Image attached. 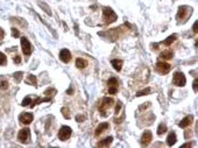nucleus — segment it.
I'll list each match as a JSON object with an SVG mask.
<instances>
[{"label":"nucleus","instance_id":"obj_1","mask_svg":"<svg viewBox=\"0 0 198 148\" xmlns=\"http://www.w3.org/2000/svg\"><path fill=\"white\" fill-rule=\"evenodd\" d=\"M103 18H104V22L106 25H110L117 20V14L111 7H104L103 8Z\"/></svg>","mask_w":198,"mask_h":148},{"label":"nucleus","instance_id":"obj_2","mask_svg":"<svg viewBox=\"0 0 198 148\" xmlns=\"http://www.w3.org/2000/svg\"><path fill=\"white\" fill-rule=\"evenodd\" d=\"M113 103H114V100H113L112 98H107V97H104L103 98L101 103L98 106V108H99V111H100V113H101L103 117H106V111L112 106Z\"/></svg>","mask_w":198,"mask_h":148},{"label":"nucleus","instance_id":"obj_3","mask_svg":"<svg viewBox=\"0 0 198 148\" xmlns=\"http://www.w3.org/2000/svg\"><path fill=\"white\" fill-rule=\"evenodd\" d=\"M173 83L176 86H184L185 83H186V78H185L184 74L183 72H180V71L175 72L174 74V77H173Z\"/></svg>","mask_w":198,"mask_h":148},{"label":"nucleus","instance_id":"obj_4","mask_svg":"<svg viewBox=\"0 0 198 148\" xmlns=\"http://www.w3.org/2000/svg\"><path fill=\"white\" fill-rule=\"evenodd\" d=\"M21 49L23 55L26 56H29L32 54V44L27 38H21Z\"/></svg>","mask_w":198,"mask_h":148},{"label":"nucleus","instance_id":"obj_5","mask_svg":"<svg viewBox=\"0 0 198 148\" xmlns=\"http://www.w3.org/2000/svg\"><path fill=\"white\" fill-rule=\"evenodd\" d=\"M192 13V8H190V7H188V6H181L180 8H178V13H177V19L178 20H184V19H186L190 14Z\"/></svg>","mask_w":198,"mask_h":148},{"label":"nucleus","instance_id":"obj_6","mask_svg":"<svg viewBox=\"0 0 198 148\" xmlns=\"http://www.w3.org/2000/svg\"><path fill=\"white\" fill-rule=\"evenodd\" d=\"M155 69H156V71H157L159 74L165 75V74H168L169 71H170L171 67H170V64H168V63H165V62H157Z\"/></svg>","mask_w":198,"mask_h":148},{"label":"nucleus","instance_id":"obj_7","mask_svg":"<svg viewBox=\"0 0 198 148\" xmlns=\"http://www.w3.org/2000/svg\"><path fill=\"white\" fill-rule=\"evenodd\" d=\"M107 85H108V93L110 95H116L118 92V80L117 78L112 77L108 79L107 82Z\"/></svg>","mask_w":198,"mask_h":148},{"label":"nucleus","instance_id":"obj_8","mask_svg":"<svg viewBox=\"0 0 198 148\" xmlns=\"http://www.w3.org/2000/svg\"><path fill=\"white\" fill-rule=\"evenodd\" d=\"M71 128L68 127V126H63L61 127V130L59 131V138L62 140V141H67L70 136H71Z\"/></svg>","mask_w":198,"mask_h":148},{"label":"nucleus","instance_id":"obj_9","mask_svg":"<svg viewBox=\"0 0 198 148\" xmlns=\"http://www.w3.org/2000/svg\"><path fill=\"white\" fill-rule=\"evenodd\" d=\"M29 138H31V131H29V128H22L19 132V134H18V140L20 142H28Z\"/></svg>","mask_w":198,"mask_h":148},{"label":"nucleus","instance_id":"obj_10","mask_svg":"<svg viewBox=\"0 0 198 148\" xmlns=\"http://www.w3.org/2000/svg\"><path fill=\"white\" fill-rule=\"evenodd\" d=\"M60 60L64 63H69L71 60V53L68 49H62L60 51Z\"/></svg>","mask_w":198,"mask_h":148},{"label":"nucleus","instance_id":"obj_11","mask_svg":"<svg viewBox=\"0 0 198 148\" xmlns=\"http://www.w3.org/2000/svg\"><path fill=\"white\" fill-rule=\"evenodd\" d=\"M33 114L32 113H22V114H20L19 115V120L22 123V124H26V125H28V124H31L32 121H33Z\"/></svg>","mask_w":198,"mask_h":148},{"label":"nucleus","instance_id":"obj_12","mask_svg":"<svg viewBox=\"0 0 198 148\" xmlns=\"http://www.w3.org/2000/svg\"><path fill=\"white\" fill-rule=\"evenodd\" d=\"M152 139H153L152 132H150V131H146V132L142 134V136H141V145H142V146L149 145L150 141H152Z\"/></svg>","mask_w":198,"mask_h":148},{"label":"nucleus","instance_id":"obj_13","mask_svg":"<svg viewBox=\"0 0 198 148\" xmlns=\"http://www.w3.org/2000/svg\"><path fill=\"white\" fill-rule=\"evenodd\" d=\"M192 120H193V117H192V115H188V117H185L184 119L178 124V126H180L181 128H185V127H188V126L191 125Z\"/></svg>","mask_w":198,"mask_h":148},{"label":"nucleus","instance_id":"obj_14","mask_svg":"<svg viewBox=\"0 0 198 148\" xmlns=\"http://www.w3.org/2000/svg\"><path fill=\"white\" fill-rule=\"evenodd\" d=\"M108 127H110V125H108V123H101L97 128H96V132H95V135L96 136H98V135H100L105 130H108Z\"/></svg>","mask_w":198,"mask_h":148},{"label":"nucleus","instance_id":"obj_15","mask_svg":"<svg viewBox=\"0 0 198 148\" xmlns=\"http://www.w3.org/2000/svg\"><path fill=\"white\" fill-rule=\"evenodd\" d=\"M177 141V138H176V133L175 132H170L167 138V145L168 146H174Z\"/></svg>","mask_w":198,"mask_h":148},{"label":"nucleus","instance_id":"obj_16","mask_svg":"<svg viewBox=\"0 0 198 148\" xmlns=\"http://www.w3.org/2000/svg\"><path fill=\"white\" fill-rule=\"evenodd\" d=\"M160 57L163 58V60H171L174 57V53L171 50H164L160 54Z\"/></svg>","mask_w":198,"mask_h":148},{"label":"nucleus","instance_id":"obj_17","mask_svg":"<svg viewBox=\"0 0 198 148\" xmlns=\"http://www.w3.org/2000/svg\"><path fill=\"white\" fill-rule=\"evenodd\" d=\"M112 140H113L112 136H107V138H105L104 140L99 141V142L97 143V146H98V147H107V146H110V145L112 143Z\"/></svg>","mask_w":198,"mask_h":148},{"label":"nucleus","instance_id":"obj_18","mask_svg":"<svg viewBox=\"0 0 198 148\" xmlns=\"http://www.w3.org/2000/svg\"><path fill=\"white\" fill-rule=\"evenodd\" d=\"M111 64L113 68H114V70H117V71H120L122 68V61L121 60H112Z\"/></svg>","mask_w":198,"mask_h":148},{"label":"nucleus","instance_id":"obj_19","mask_svg":"<svg viewBox=\"0 0 198 148\" xmlns=\"http://www.w3.org/2000/svg\"><path fill=\"white\" fill-rule=\"evenodd\" d=\"M88 65V62L85 60H83V58H77L76 60V67L79 68V69H84Z\"/></svg>","mask_w":198,"mask_h":148},{"label":"nucleus","instance_id":"obj_20","mask_svg":"<svg viewBox=\"0 0 198 148\" xmlns=\"http://www.w3.org/2000/svg\"><path fill=\"white\" fill-rule=\"evenodd\" d=\"M176 38H177V35L176 34H173V35H170V36H169L168 39H165L164 41H163V44L164 46H167V47H169V46H170L175 40H176Z\"/></svg>","mask_w":198,"mask_h":148},{"label":"nucleus","instance_id":"obj_21","mask_svg":"<svg viewBox=\"0 0 198 148\" xmlns=\"http://www.w3.org/2000/svg\"><path fill=\"white\" fill-rule=\"evenodd\" d=\"M43 102H50V98H36L35 100H33L32 103H31V107H34L35 105H37L39 103H43Z\"/></svg>","mask_w":198,"mask_h":148},{"label":"nucleus","instance_id":"obj_22","mask_svg":"<svg viewBox=\"0 0 198 148\" xmlns=\"http://www.w3.org/2000/svg\"><path fill=\"white\" fill-rule=\"evenodd\" d=\"M26 83L36 86V77H35L34 75H28V77H27V79H26Z\"/></svg>","mask_w":198,"mask_h":148},{"label":"nucleus","instance_id":"obj_23","mask_svg":"<svg viewBox=\"0 0 198 148\" xmlns=\"http://www.w3.org/2000/svg\"><path fill=\"white\" fill-rule=\"evenodd\" d=\"M167 132V125L165 124H160L159 127H157V134L159 135H162Z\"/></svg>","mask_w":198,"mask_h":148},{"label":"nucleus","instance_id":"obj_24","mask_svg":"<svg viewBox=\"0 0 198 148\" xmlns=\"http://www.w3.org/2000/svg\"><path fill=\"white\" fill-rule=\"evenodd\" d=\"M149 93H150V89L147 87V89H145V90L139 91V92L136 93V96H137V97H141V96H146V95H149Z\"/></svg>","mask_w":198,"mask_h":148},{"label":"nucleus","instance_id":"obj_25","mask_svg":"<svg viewBox=\"0 0 198 148\" xmlns=\"http://www.w3.org/2000/svg\"><path fill=\"white\" fill-rule=\"evenodd\" d=\"M61 112L63 113V117L65 118V119H69V118H70V111H69L68 107H63V108L61 110Z\"/></svg>","mask_w":198,"mask_h":148},{"label":"nucleus","instance_id":"obj_26","mask_svg":"<svg viewBox=\"0 0 198 148\" xmlns=\"http://www.w3.org/2000/svg\"><path fill=\"white\" fill-rule=\"evenodd\" d=\"M7 89H8V82L7 80L0 82V90H7Z\"/></svg>","mask_w":198,"mask_h":148},{"label":"nucleus","instance_id":"obj_27","mask_svg":"<svg viewBox=\"0 0 198 148\" xmlns=\"http://www.w3.org/2000/svg\"><path fill=\"white\" fill-rule=\"evenodd\" d=\"M6 62H7V60H6L5 54L0 53V65H5V64H6Z\"/></svg>","mask_w":198,"mask_h":148},{"label":"nucleus","instance_id":"obj_28","mask_svg":"<svg viewBox=\"0 0 198 148\" xmlns=\"http://www.w3.org/2000/svg\"><path fill=\"white\" fill-rule=\"evenodd\" d=\"M32 103V99H31V97H26L23 100H22V106H28V105H29Z\"/></svg>","mask_w":198,"mask_h":148},{"label":"nucleus","instance_id":"obj_29","mask_svg":"<svg viewBox=\"0 0 198 148\" xmlns=\"http://www.w3.org/2000/svg\"><path fill=\"white\" fill-rule=\"evenodd\" d=\"M12 35L14 38H19L20 36V33H19V31H18L16 28H12Z\"/></svg>","mask_w":198,"mask_h":148},{"label":"nucleus","instance_id":"obj_30","mask_svg":"<svg viewBox=\"0 0 198 148\" xmlns=\"http://www.w3.org/2000/svg\"><path fill=\"white\" fill-rule=\"evenodd\" d=\"M22 75H23L22 72H15V74H14V78L16 79V82H19V80L21 79V76H22Z\"/></svg>","mask_w":198,"mask_h":148},{"label":"nucleus","instance_id":"obj_31","mask_svg":"<svg viewBox=\"0 0 198 148\" xmlns=\"http://www.w3.org/2000/svg\"><path fill=\"white\" fill-rule=\"evenodd\" d=\"M76 120H77L78 123L84 121V120H85V117H83V115H77V117H76Z\"/></svg>","mask_w":198,"mask_h":148},{"label":"nucleus","instance_id":"obj_32","mask_svg":"<svg viewBox=\"0 0 198 148\" xmlns=\"http://www.w3.org/2000/svg\"><path fill=\"white\" fill-rule=\"evenodd\" d=\"M21 62V57L19 56V55H16L15 57H14V63H16V64H19Z\"/></svg>","mask_w":198,"mask_h":148},{"label":"nucleus","instance_id":"obj_33","mask_svg":"<svg viewBox=\"0 0 198 148\" xmlns=\"http://www.w3.org/2000/svg\"><path fill=\"white\" fill-rule=\"evenodd\" d=\"M120 107H121V103H120V102H118V105H117V107H116V113H117V114L119 113Z\"/></svg>","mask_w":198,"mask_h":148},{"label":"nucleus","instance_id":"obj_34","mask_svg":"<svg viewBox=\"0 0 198 148\" xmlns=\"http://www.w3.org/2000/svg\"><path fill=\"white\" fill-rule=\"evenodd\" d=\"M197 85H198V79L196 78V79L193 80V90H195V91H197Z\"/></svg>","mask_w":198,"mask_h":148},{"label":"nucleus","instance_id":"obj_35","mask_svg":"<svg viewBox=\"0 0 198 148\" xmlns=\"http://www.w3.org/2000/svg\"><path fill=\"white\" fill-rule=\"evenodd\" d=\"M181 147H182V148H185V147H192V143H191V142H189V143H184V145H182Z\"/></svg>","mask_w":198,"mask_h":148},{"label":"nucleus","instance_id":"obj_36","mask_svg":"<svg viewBox=\"0 0 198 148\" xmlns=\"http://www.w3.org/2000/svg\"><path fill=\"white\" fill-rule=\"evenodd\" d=\"M197 23H198V22L196 21L195 25H193V32H195V33H197Z\"/></svg>","mask_w":198,"mask_h":148},{"label":"nucleus","instance_id":"obj_37","mask_svg":"<svg viewBox=\"0 0 198 148\" xmlns=\"http://www.w3.org/2000/svg\"><path fill=\"white\" fill-rule=\"evenodd\" d=\"M4 38V32H3V29L0 28V39H3Z\"/></svg>","mask_w":198,"mask_h":148},{"label":"nucleus","instance_id":"obj_38","mask_svg":"<svg viewBox=\"0 0 198 148\" xmlns=\"http://www.w3.org/2000/svg\"><path fill=\"white\" fill-rule=\"evenodd\" d=\"M72 91H73V90H72V89H69V90L67 91V93H68V95H70V93H72Z\"/></svg>","mask_w":198,"mask_h":148}]
</instances>
